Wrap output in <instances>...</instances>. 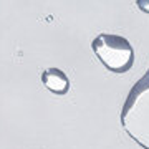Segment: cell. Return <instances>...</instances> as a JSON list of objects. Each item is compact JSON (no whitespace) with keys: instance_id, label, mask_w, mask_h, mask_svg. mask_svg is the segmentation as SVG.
<instances>
[{"instance_id":"6da1fadb","label":"cell","mask_w":149,"mask_h":149,"mask_svg":"<svg viewBox=\"0 0 149 149\" xmlns=\"http://www.w3.org/2000/svg\"><path fill=\"white\" fill-rule=\"evenodd\" d=\"M121 126L143 149H149V68L129 90L121 108Z\"/></svg>"},{"instance_id":"7a4b0ae2","label":"cell","mask_w":149,"mask_h":149,"mask_svg":"<svg viewBox=\"0 0 149 149\" xmlns=\"http://www.w3.org/2000/svg\"><path fill=\"white\" fill-rule=\"evenodd\" d=\"M91 50L103 66L113 73H126L134 65V48L129 40L116 33H100L93 38Z\"/></svg>"},{"instance_id":"3957f363","label":"cell","mask_w":149,"mask_h":149,"mask_svg":"<svg viewBox=\"0 0 149 149\" xmlns=\"http://www.w3.org/2000/svg\"><path fill=\"white\" fill-rule=\"evenodd\" d=\"M42 83L53 95H66L70 91V80L66 73L60 68H47L42 71Z\"/></svg>"},{"instance_id":"277c9868","label":"cell","mask_w":149,"mask_h":149,"mask_svg":"<svg viewBox=\"0 0 149 149\" xmlns=\"http://www.w3.org/2000/svg\"><path fill=\"white\" fill-rule=\"evenodd\" d=\"M136 5H138L143 12L149 13V0H138V2H136Z\"/></svg>"}]
</instances>
